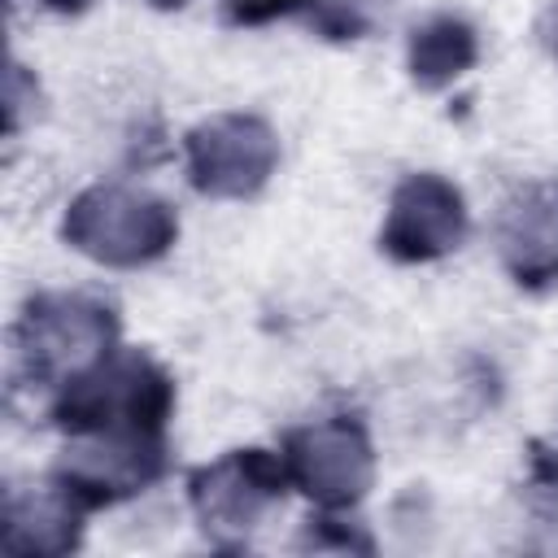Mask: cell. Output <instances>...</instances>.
Instances as JSON below:
<instances>
[{"label": "cell", "instance_id": "1", "mask_svg": "<svg viewBox=\"0 0 558 558\" xmlns=\"http://www.w3.org/2000/svg\"><path fill=\"white\" fill-rule=\"evenodd\" d=\"M78 248L109 257V262H140L166 248L174 222L166 214V205L148 201V196H131V192H92L87 201H78L74 222H70Z\"/></svg>", "mask_w": 558, "mask_h": 558}, {"label": "cell", "instance_id": "2", "mask_svg": "<svg viewBox=\"0 0 558 558\" xmlns=\"http://www.w3.org/2000/svg\"><path fill=\"white\" fill-rule=\"evenodd\" d=\"M270 157H275L270 135L244 118H222L192 140V170L205 192L240 196V192L257 187L270 170Z\"/></svg>", "mask_w": 558, "mask_h": 558}, {"label": "cell", "instance_id": "3", "mask_svg": "<svg viewBox=\"0 0 558 558\" xmlns=\"http://www.w3.org/2000/svg\"><path fill=\"white\" fill-rule=\"evenodd\" d=\"M462 235V201L440 179H410L397 192L388 248L397 257H432Z\"/></svg>", "mask_w": 558, "mask_h": 558}, {"label": "cell", "instance_id": "4", "mask_svg": "<svg viewBox=\"0 0 558 558\" xmlns=\"http://www.w3.org/2000/svg\"><path fill=\"white\" fill-rule=\"evenodd\" d=\"M292 462H296V475L310 484V493H318L323 501L353 497L366 484V445L344 427L305 432Z\"/></svg>", "mask_w": 558, "mask_h": 558}, {"label": "cell", "instance_id": "5", "mask_svg": "<svg viewBox=\"0 0 558 558\" xmlns=\"http://www.w3.org/2000/svg\"><path fill=\"white\" fill-rule=\"evenodd\" d=\"M501 240L519 275H554L558 270V192H532L523 196V205H510Z\"/></svg>", "mask_w": 558, "mask_h": 558}, {"label": "cell", "instance_id": "6", "mask_svg": "<svg viewBox=\"0 0 558 558\" xmlns=\"http://www.w3.org/2000/svg\"><path fill=\"white\" fill-rule=\"evenodd\" d=\"M466 61H471V35L458 22H440L414 39V74H423V83L449 78Z\"/></svg>", "mask_w": 558, "mask_h": 558}]
</instances>
